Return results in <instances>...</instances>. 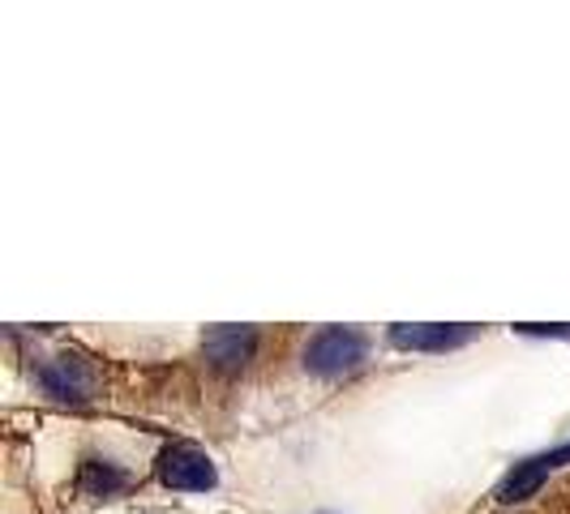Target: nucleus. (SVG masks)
<instances>
[{
  "mask_svg": "<svg viewBox=\"0 0 570 514\" xmlns=\"http://www.w3.org/2000/svg\"><path fill=\"white\" fill-rule=\"evenodd\" d=\"M39 386H43L52 399H69V403L95 399V391H99V369H95L86 356H78V352H60V356L39 365Z\"/></svg>",
  "mask_w": 570,
  "mask_h": 514,
  "instance_id": "nucleus-1",
  "label": "nucleus"
},
{
  "mask_svg": "<svg viewBox=\"0 0 570 514\" xmlns=\"http://www.w3.org/2000/svg\"><path fill=\"white\" fill-rule=\"evenodd\" d=\"M309 369L314 373H343L356 369L365 360V335L347 330V326H326L309 339V352H305Z\"/></svg>",
  "mask_w": 570,
  "mask_h": 514,
  "instance_id": "nucleus-2",
  "label": "nucleus"
},
{
  "mask_svg": "<svg viewBox=\"0 0 570 514\" xmlns=\"http://www.w3.org/2000/svg\"><path fill=\"white\" fill-rule=\"evenodd\" d=\"M159 481L168 488H189V493H202V488L215 485V467H210V458L194 451V446H185V442H176L168 446L164 455H159Z\"/></svg>",
  "mask_w": 570,
  "mask_h": 514,
  "instance_id": "nucleus-3",
  "label": "nucleus"
},
{
  "mask_svg": "<svg viewBox=\"0 0 570 514\" xmlns=\"http://www.w3.org/2000/svg\"><path fill=\"white\" fill-rule=\"evenodd\" d=\"M254 347H257V330H249V326H219V330H210V335L202 339L206 360L219 373L245 369V365L254 360Z\"/></svg>",
  "mask_w": 570,
  "mask_h": 514,
  "instance_id": "nucleus-4",
  "label": "nucleus"
},
{
  "mask_svg": "<svg viewBox=\"0 0 570 514\" xmlns=\"http://www.w3.org/2000/svg\"><path fill=\"white\" fill-rule=\"evenodd\" d=\"M562 463H570V446H558V451H549V455H537L528 458V463H519L511 476L498 485V502H523V497H532L537 488L549 481V472H558Z\"/></svg>",
  "mask_w": 570,
  "mask_h": 514,
  "instance_id": "nucleus-5",
  "label": "nucleus"
},
{
  "mask_svg": "<svg viewBox=\"0 0 570 514\" xmlns=\"http://www.w3.org/2000/svg\"><path fill=\"white\" fill-rule=\"evenodd\" d=\"M129 472L120 467V463H112V458H82L78 463V493L82 497H116L120 488H129Z\"/></svg>",
  "mask_w": 570,
  "mask_h": 514,
  "instance_id": "nucleus-6",
  "label": "nucleus"
},
{
  "mask_svg": "<svg viewBox=\"0 0 570 514\" xmlns=\"http://www.w3.org/2000/svg\"><path fill=\"white\" fill-rule=\"evenodd\" d=\"M391 339L395 347H412V352H446L472 339V330L468 326H395Z\"/></svg>",
  "mask_w": 570,
  "mask_h": 514,
  "instance_id": "nucleus-7",
  "label": "nucleus"
}]
</instances>
